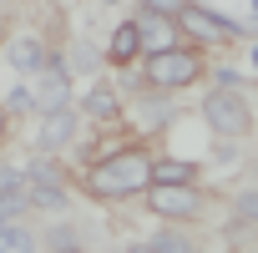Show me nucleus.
<instances>
[{
  "mask_svg": "<svg viewBox=\"0 0 258 253\" xmlns=\"http://www.w3.org/2000/svg\"><path fill=\"white\" fill-rule=\"evenodd\" d=\"M152 167H157V157H147L142 147L106 152V157L86 172V193H91V198H101V203H116V198L147 193V187H152Z\"/></svg>",
  "mask_w": 258,
  "mask_h": 253,
  "instance_id": "1",
  "label": "nucleus"
},
{
  "mask_svg": "<svg viewBox=\"0 0 258 253\" xmlns=\"http://www.w3.org/2000/svg\"><path fill=\"white\" fill-rule=\"evenodd\" d=\"M203 76V56L198 51H162V56H142V86L147 91H162V96H172V91H182V86H192Z\"/></svg>",
  "mask_w": 258,
  "mask_h": 253,
  "instance_id": "2",
  "label": "nucleus"
},
{
  "mask_svg": "<svg viewBox=\"0 0 258 253\" xmlns=\"http://www.w3.org/2000/svg\"><path fill=\"white\" fill-rule=\"evenodd\" d=\"M203 121L213 126L218 137H243L248 126H253V111H248V101H243L238 91L218 86V91H208V96H203Z\"/></svg>",
  "mask_w": 258,
  "mask_h": 253,
  "instance_id": "3",
  "label": "nucleus"
},
{
  "mask_svg": "<svg viewBox=\"0 0 258 253\" xmlns=\"http://www.w3.org/2000/svg\"><path fill=\"white\" fill-rule=\"evenodd\" d=\"M31 96H36V116L66 111V106H71V66H66V61H46V66L31 76Z\"/></svg>",
  "mask_w": 258,
  "mask_h": 253,
  "instance_id": "4",
  "label": "nucleus"
},
{
  "mask_svg": "<svg viewBox=\"0 0 258 253\" xmlns=\"http://www.w3.org/2000/svg\"><path fill=\"white\" fill-rule=\"evenodd\" d=\"M137 26H142V51H147V56L182 51V41H187L182 21H177V16H167V11H142V16H137Z\"/></svg>",
  "mask_w": 258,
  "mask_h": 253,
  "instance_id": "5",
  "label": "nucleus"
},
{
  "mask_svg": "<svg viewBox=\"0 0 258 253\" xmlns=\"http://www.w3.org/2000/svg\"><path fill=\"white\" fill-rule=\"evenodd\" d=\"M147 208H152L162 223H182V218H192L203 203H198V187H192V182H172V187L157 182V187L147 193Z\"/></svg>",
  "mask_w": 258,
  "mask_h": 253,
  "instance_id": "6",
  "label": "nucleus"
},
{
  "mask_svg": "<svg viewBox=\"0 0 258 253\" xmlns=\"http://www.w3.org/2000/svg\"><path fill=\"white\" fill-rule=\"evenodd\" d=\"M177 21H182V31H187V36L213 41V46H223V41L243 36V26H238V21H228V16H218V11H208V6H187Z\"/></svg>",
  "mask_w": 258,
  "mask_h": 253,
  "instance_id": "7",
  "label": "nucleus"
},
{
  "mask_svg": "<svg viewBox=\"0 0 258 253\" xmlns=\"http://www.w3.org/2000/svg\"><path fill=\"white\" fill-rule=\"evenodd\" d=\"M26 208H31V177H26V167H6L0 172V218L21 223Z\"/></svg>",
  "mask_w": 258,
  "mask_h": 253,
  "instance_id": "8",
  "label": "nucleus"
},
{
  "mask_svg": "<svg viewBox=\"0 0 258 253\" xmlns=\"http://www.w3.org/2000/svg\"><path fill=\"white\" fill-rule=\"evenodd\" d=\"M76 137V111L66 106V111H46L41 116V126H36V147L41 152H56V147H66Z\"/></svg>",
  "mask_w": 258,
  "mask_h": 253,
  "instance_id": "9",
  "label": "nucleus"
},
{
  "mask_svg": "<svg viewBox=\"0 0 258 253\" xmlns=\"http://www.w3.org/2000/svg\"><path fill=\"white\" fill-rule=\"evenodd\" d=\"M137 56H147V51H142V26H137V21H121V26L111 31V41H106V61H111V66H132Z\"/></svg>",
  "mask_w": 258,
  "mask_h": 253,
  "instance_id": "10",
  "label": "nucleus"
},
{
  "mask_svg": "<svg viewBox=\"0 0 258 253\" xmlns=\"http://www.w3.org/2000/svg\"><path fill=\"white\" fill-rule=\"evenodd\" d=\"M6 61L16 66V71H26V76H36L51 56H46V46L36 41V36H21V41H11V51H6Z\"/></svg>",
  "mask_w": 258,
  "mask_h": 253,
  "instance_id": "11",
  "label": "nucleus"
},
{
  "mask_svg": "<svg viewBox=\"0 0 258 253\" xmlns=\"http://www.w3.org/2000/svg\"><path fill=\"white\" fill-rule=\"evenodd\" d=\"M31 208H46V213L66 208V182H56V177H31Z\"/></svg>",
  "mask_w": 258,
  "mask_h": 253,
  "instance_id": "12",
  "label": "nucleus"
},
{
  "mask_svg": "<svg viewBox=\"0 0 258 253\" xmlns=\"http://www.w3.org/2000/svg\"><path fill=\"white\" fill-rule=\"evenodd\" d=\"M157 182H198V167L192 162H182V157H157V167H152V187Z\"/></svg>",
  "mask_w": 258,
  "mask_h": 253,
  "instance_id": "13",
  "label": "nucleus"
},
{
  "mask_svg": "<svg viewBox=\"0 0 258 253\" xmlns=\"http://www.w3.org/2000/svg\"><path fill=\"white\" fill-rule=\"evenodd\" d=\"M36 233L26 223H0V253H36Z\"/></svg>",
  "mask_w": 258,
  "mask_h": 253,
  "instance_id": "14",
  "label": "nucleus"
},
{
  "mask_svg": "<svg viewBox=\"0 0 258 253\" xmlns=\"http://www.w3.org/2000/svg\"><path fill=\"white\" fill-rule=\"evenodd\" d=\"M101 61H106V56H101V51H91L86 41H81V46H71V56H66V66H71V71H81V76H86V71H96Z\"/></svg>",
  "mask_w": 258,
  "mask_h": 253,
  "instance_id": "15",
  "label": "nucleus"
},
{
  "mask_svg": "<svg viewBox=\"0 0 258 253\" xmlns=\"http://www.w3.org/2000/svg\"><path fill=\"white\" fill-rule=\"evenodd\" d=\"M86 111H91V116H116V111H121V96L101 86V91H91V96H86Z\"/></svg>",
  "mask_w": 258,
  "mask_h": 253,
  "instance_id": "16",
  "label": "nucleus"
},
{
  "mask_svg": "<svg viewBox=\"0 0 258 253\" xmlns=\"http://www.w3.org/2000/svg\"><path fill=\"white\" fill-rule=\"evenodd\" d=\"M152 248H157V253H192V243H187L182 233H172V228H162V233L152 238Z\"/></svg>",
  "mask_w": 258,
  "mask_h": 253,
  "instance_id": "17",
  "label": "nucleus"
},
{
  "mask_svg": "<svg viewBox=\"0 0 258 253\" xmlns=\"http://www.w3.org/2000/svg\"><path fill=\"white\" fill-rule=\"evenodd\" d=\"M233 213H238L243 223H258V187H243V193L233 198Z\"/></svg>",
  "mask_w": 258,
  "mask_h": 253,
  "instance_id": "18",
  "label": "nucleus"
},
{
  "mask_svg": "<svg viewBox=\"0 0 258 253\" xmlns=\"http://www.w3.org/2000/svg\"><path fill=\"white\" fill-rule=\"evenodd\" d=\"M142 116H147V126H157V121H167V101L157 106V91H152V96L142 101Z\"/></svg>",
  "mask_w": 258,
  "mask_h": 253,
  "instance_id": "19",
  "label": "nucleus"
},
{
  "mask_svg": "<svg viewBox=\"0 0 258 253\" xmlns=\"http://www.w3.org/2000/svg\"><path fill=\"white\" fill-rule=\"evenodd\" d=\"M142 11H167V16H182L187 0H142Z\"/></svg>",
  "mask_w": 258,
  "mask_h": 253,
  "instance_id": "20",
  "label": "nucleus"
},
{
  "mask_svg": "<svg viewBox=\"0 0 258 253\" xmlns=\"http://www.w3.org/2000/svg\"><path fill=\"white\" fill-rule=\"evenodd\" d=\"M51 253H86V248H51Z\"/></svg>",
  "mask_w": 258,
  "mask_h": 253,
  "instance_id": "21",
  "label": "nucleus"
},
{
  "mask_svg": "<svg viewBox=\"0 0 258 253\" xmlns=\"http://www.w3.org/2000/svg\"><path fill=\"white\" fill-rule=\"evenodd\" d=\"M248 6H253V16H258V0H248Z\"/></svg>",
  "mask_w": 258,
  "mask_h": 253,
  "instance_id": "22",
  "label": "nucleus"
},
{
  "mask_svg": "<svg viewBox=\"0 0 258 253\" xmlns=\"http://www.w3.org/2000/svg\"><path fill=\"white\" fill-rule=\"evenodd\" d=\"M116 253H132V248H116Z\"/></svg>",
  "mask_w": 258,
  "mask_h": 253,
  "instance_id": "23",
  "label": "nucleus"
}]
</instances>
